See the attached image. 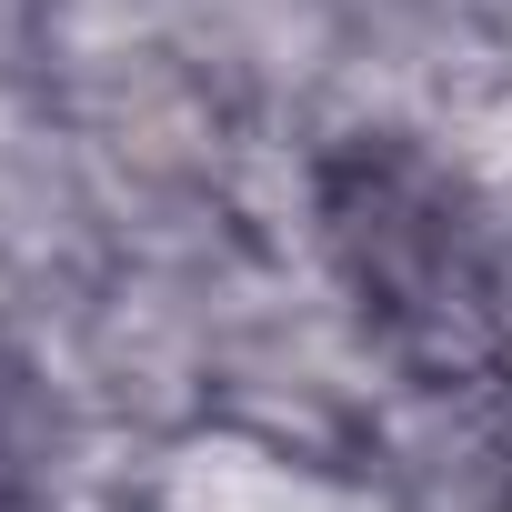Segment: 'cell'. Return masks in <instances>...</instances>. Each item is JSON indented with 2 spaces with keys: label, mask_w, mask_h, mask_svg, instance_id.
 <instances>
[{
  "label": "cell",
  "mask_w": 512,
  "mask_h": 512,
  "mask_svg": "<svg viewBox=\"0 0 512 512\" xmlns=\"http://www.w3.org/2000/svg\"><path fill=\"white\" fill-rule=\"evenodd\" d=\"M322 241L362 322L432 382H472L512 342V282L482 201L412 141H342L322 161Z\"/></svg>",
  "instance_id": "obj_1"
},
{
  "label": "cell",
  "mask_w": 512,
  "mask_h": 512,
  "mask_svg": "<svg viewBox=\"0 0 512 512\" xmlns=\"http://www.w3.org/2000/svg\"><path fill=\"white\" fill-rule=\"evenodd\" d=\"M31 462H41V392H31V372L11 352H0V502L31 482Z\"/></svg>",
  "instance_id": "obj_2"
}]
</instances>
